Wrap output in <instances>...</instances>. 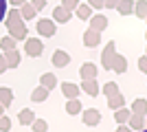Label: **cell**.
<instances>
[{
	"mask_svg": "<svg viewBox=\"0 0 147 132\" xmlns=\"http://www.w3.org/2000/svg\"><path fill=\"white\" fill-rule=\"evenodd\" d=\"M145 20H147V18H145Z\"/></svg>",
	"mask_w": 147,
	"mask_h": 132,
	"instance_id": "f6af8a7d",
	"label": "cell"
},
{
	"mask_svg": "<svg viewBox=\"0 0 147 132\" xmlns=\"http://www.w3.org/2000/svg\"><path fill=\"white\" fill-rule=\"evenodd\" d=\"M35 31L40 38H53L57 33V22L53 18H40L35 22Z\"/></svg>",
	"mask_w": 147,
	"mask_h": 132,
	"instance_id": "7a4b0ae2",
	"label": "cell"
},
{
	"mask_svg": "<svg viewBox=\"0 0 147 132\" xmlns=\"http://www.w3.org/2000/svg\"><path fill=\"white\" fill-rule=\"evenodd\" d=\"M20 13H22V18H24V20H33V18H35V13H37V9L33 5H29V2H24V5L20 7Z\"/></svg>",
	"mask_w": 147,
	"mask_h": 132,
	"instance_id": "4316f807",
	"label": "cell"
},
{
	"mask_svg": "<svg viewBox=\"0 0 147 132\" xmlns=\"http://www.w3.org/2000/svg\"><path fill=\"white\" fill-rule=\"evenodd\" d=\"M134 13L138 18H147V0H138L134 2Z\"/></svg>",
	"mask_w": 147,
	"mask_h": 132,
	"instance_id": "83f0119b",
	"label": "cell"
},
{
	"mask_svg": "<svg viewBox=\"0 0 147 132\" xmlns=\"http://www.w3.org/2000/svg\"><path fill=\"white\" fill-rule=\"evenodd\" d=\"M0 104H2L5 108H9L13 104V90H11V88L0 86Z\"/></svg>",
	"mask_w": 147,
	"mask_h": 132,
	"instance_id": "9a60e30c",
	"label": "cell"
},
{
	"mask_svg": "<svg viewBox=\"0 0 147 132\" xmlns=\"http://www.w3.org/2000/svg\"><path fill=\"white\" fill-rule=\"evenodd\" d=\"M141 132H147V126H145V128H143V130H141Z\"/></svg>",
	"mask_w": 147,
	"mask_h": 132,
	"instance_id": "b9f144b4",
	"label": "cell"
},
{
	"mask_svg": "<svg viewBox=\"0 0 147 132\" xmlns=\"http://www.w3.org/2000/svg\"><path fill=\"white\" fill-rule=\"evenodd\" d=\"M145 40H147V33H145Z\"/></svg>",
	"mask_w": 147,
	"mask_h": 132,
	"instance_id": "ee69618b",
	"label": "cell"
},
{
	"mask_svg": "<svg viewBox=\"0 0 147 132\" xmlns=\"http://www.w3.org/2000/svg\"><path fill=\"white\" fill-rule=\"evenodd\" d=\"M40 84H42L44 88L53 90V88L57 86V77L53 75V73H44V75H40Z\"/></svg>",
	"mask_w": 147,
	"mask_h": 132,
	"instance_id": "cb8c5ba5",
	"label": "cell"
},
{
	"mask_svg": "<svg viewBox=\"0 0 147 132\" xmlns=\"http://www.w3.org/2000/svg\"><path fill=\"white\" fill-rule=\"evenodd\" d=\"M114 57H117V44L108 42V44H105V49H103V53H101V66H103L105 70H112Z\"/></svg>",
	"mask_w": 147,
	"mask_h": 132,
	"instance_id": "3957f363",
	"label": "cell"
},
{
	"mask_svg": "<svg viewBox=\"0 0 147 132\" xmlns=\"http://www.w3.org/2000/svg\"><path fill=\"white\" fill-rule=\"evenodd\" d=\"M5 26H7V31H9V35H11L13 40H26L29 38V29H26V24H24V18H22L20 9H16V7L7 11Z\"/></svg>",
	"mask_w": 147,
	"mask_h": 132,
	"instance_id": "6da1fadb",
	"label": "cell"
},
{
	"mask_svg": "<svg viewBox=\"0 0 147 132\" xmlns=\"http://www.w3.org/2000/svg\"><path fill=\"white\" fill-rule=\"evenodd\" d=\"M117 132H132V128H129L127 123H123V126H119V128H117Z\"/></svg>",
	"mask_w": 147,
	"mask_h": 132,
	"instance_id": "ab89813d",
	"label": "cell"
},
{
	"mask_svg": "<svg viewBox=\"0 0 147 132\" xmlns=\"http://www.w3.org/2000/svg\"><path fill=\"white\" fill-rule=\"evenodd\" d=\"M108 106H110V110H119V108L125 106V97H123V93H117L112 95V97H108Z\"/></svg>",
	"mask_w": 147,
	"mask_h": 132,
	"instance_id": "ac0fdd59",
	"label": "cell"
},
{
	"mask_svg": "<svg viewBox=\"0 0 147 132\" xmlns=\"http://www.w3.org/2000/svg\"><path fill=\"white\" fill-rule=\"evenodd\" d=\"M81 121L86 123L88 128H94L101 123V112L97 108H88V110H81Z\"/></svg>",
	"mask_w": 147,
	"mask_h": 132,
	"instance_id": "5b68a950",
	"label": "cell"
},
{
	"mask_svg": "<svg viewBox=\"0 0 147 132\" xmlns=\"http://www.w3.org/2000/svg\"><path fill=\"white\" fill-rule=\"evenodd\" d=\"M103 93H105V97L117 95V93H119V84H117V82H108V84H103Z\"/></svg>",
	"mask_w": 147,
	"mask_h": 132,
	"instance_id": "f546056e",
	"label": "cell"
},
{
	"mask_svg": "<svg viewBox=\"0 0 147 132\" xmlns=\"http://www.w3.org/2000/svg\"><path fill=\"white\" fill-rule=\"evenodd\" d=\"M33 119H35V112H33V110H29V108H24V110H20V112H18L20 126H31V123H33Z\"/></svg>",
	"mask_w": 147,
	"mask_h": 132,
	"instance_id": "2e32d148",
	"label": "cell"
},
{
	"mask_svg": "<svg viewBox=\"0 0 147 132\" xmlns=\"http://www.w3.org/2000/svg\"><path fill=\"white\" fill-rule=\"evenodd\" d=\"M0 114H5V106L2 104H0Z\"/></svg>",
	"mask_w": 147,
	"mask_h": 132,
	"instance_id": "60d3db41",
	"label": "cell"
},
{
	"mask_svg": "<svg viewBox=\"0 0 147 132\" xmlns=\"http://www.w3.org/2000/svg\"><path fill=\"white\" fill-rule=\"evenodd\" d=\"M59 88H61V93H64V97H66V99H77V97H79V93H81V88L77 86V84H70V82L59 84Z\"/></svg>",
	"mask_w": 147,
	"mask_h": 132,
	"instance_id": "9c48e42d",
	"label": "cell"
},
{
	"mask_svg": "<svg viewBox=\"0 0 147 132\" xmlns=\"http://www.w3.org/2000/svg\"><path fill=\"white\" fill-rule=\"evenodd\" d=\"M138 70L147 73V55H145V57H138Z\"/></svg>",
	"mask_w": 147,
	"mask_h": 132,
	"instance_id": "e575fe53",
	"label": "cell"
},
{
	"mask_svg": "<svg viewBox=\"0 0 147 132\" xmlns=\"http://www.w3.org/2000/svg\"><path fill=\"white\" fill-rule=\"evenodd\" d=\"M112 70H114L117 75H123V73L127 70V60H125L123 55H119V53H117L114 62H112Z\"/></svg>",
	"mask_w": 147,
	"mask_h": 132,
	"instance_id": "5bb4252c",
	"label": "cell"
},
{
	"mask_svg": "<svg viewBox=\"0 0 147 132\" xmlns=\"http://www.w3.org/2000/svg\"><path fill=\"white\" fill-rule=\"evenodd\" d=\"M49 93H51L49 88H44L42 84H40L37 88H33V93H31V99H33V101H46V99H49Z\"/></svg>",
	"mask_w": 147,
	"mask_h": 132,
	"instance_id": "d6986e66",
	"label": "cell"
},
{
	"mask_svg": "<svg viewBox=\"0 0 147 132\" xmlns=\"http://www.w3.org/2000/svg\"><path fill=\"white\" fill-rule=\"evenodd\" d=\"M129 117H132V110H127L125 106H123V108H119V110H114V121H117L119 126L127 123V121H129Z\"/></svg>",
	"mask_w": 147,
	"mask_h": 132,
	"instance_id": "e0dca14e",
	"label": "cell"
},
{
	"mask_svg": "<svg viewBox=\"0 0 147 132\" xmlns=\"http://www.w3.org/2000/svg\"><path fill=\"white\" fill-rule=\"evenodd\" d=\"M31 128H33V132H46L49 130V123H46L44 119H33Z\"/></svg>",
	"mask_w": 147,
	"mask_h": 132,
	"instance_id": "f1b7e54d",
	"label": "cell"
},
{
	"mask_svg": "<svg viewBox=\"0 0 147 132\" xmlns=\"http://www.w3.org/2000/svg\"><path fill=\"white\" fill-rule=\"evenodd\" d=\"M11 130V119L7 114H0V132H9Z\"/></svg>",
	"mask_w": 147,
	"mask_h": 132,
	"instance_id": "4dcf8cb0",
	"label": "cell"
},
{
	"mask_svg": "<svg viewBox=\"0 0 147 132\" xmlns=\"http://www.w3.org/2000/svg\"><path fill=\"white\" fill-rule=\"evenodd\" d=\"M75 13H77V18H79V20H86V22H88V20L92 18V7L90 5H79L77 9H75Z\"/></svg>",
	"mask_w": 147,
	"mask_h": 132,
	"instance_id": "484cf974",
	"label": "cell"
},
{
	"mask_svg": "<svg viewBox=\"0 0 147 132\" xmlns=\"http://www.w3.org/2000/svg\"><path fill=\"white\" fill-rule=\"evenodd\" d=\"M79 75H81V79H92V77H97V64L84 62L81 68H79Z\"/></svg>",
	"mask_w": 147,
	"mask_h": 132,
	"instance_id": "7c38bea8",
	"label": "cell"
},
{
	"mask_svg": "<svg viewBox=\"0 0 147 132\" xmlns=\"http://www.w3.org/2000/svg\"><path fill=\"white\" fill-rule=\"evenodd\" d=\"M145 126H147V114H145Z\"/></svg>",
	"mask_w": 147,
	"mask_h": 132,
	"instance_id": "7bdbcfd3",
	"label": "cell"
},
{
	"mask_svg": "<svg viewBox=\"0 0 147 132\" xmlns=\"http://www.w3.org/2000/svg\"><path fill=\"white\" fill-rule=\"evenodd\" d=\"M9 68V66H7V60H5V53H0V75H2V73H5V70Z\"/></svg>",
	"mask_w": 147,
	"mask_h": 132,
	"instance_id": "8d00e7d4",
	"label": "cell"
},
{
	"mask_svg": "<svg viewBox=\"0 0 147 132\" xmlns=\"http://www.w3.org/2000/svg\"><path fill=\"white\" fill-rule=\"evenodd\" d=\"M51 62H53V66H55V68H66L68 64H70V55H68L64 49H57V51H53Z\"/></svg>",
	"mask_w": 147,
	"mask_h": 132,
	"instance_id": "8992f818",
	"label": "cell"
},
{
	"mask_svg": "<svg viewBox=\"0 0 147 132\" xmlns=\"http://www.w3.org/2000/svg\"><path fill=\"white\" fill-rule=\"evenodd\" d=\"M70 16H73V11H68L64 5H57L53 9V20L55 22H70Z\"/></svg>",
	"mask_w": 147,
	"mask_h": 132,
	"instance_id": "30bf717a",
	"label": "cell"
},
{
	"mask_svg": "<svg viewBox=\"0 0 147 132\" xmlns=\"http://www.w3.org/2000/svg\"><path fill=\"white\" fill-rule=\"evenodd\" d=\"M88 5L92 7V9H103V0H88Z\"/></svg>",
	"mask_w": 147,
	"mask_h": 132,
	"instance_id": "d590c367",
	"label": "cell"
},
{
	"mask_svg": "<svg viewBox=\"0 0 147 132\" xmlns=\"http://www.w3.org/2000/svg\"><path fill=\"white\" fill-rule=\"evenodd\" d=\"M99 42H101V35H99V31H92V29H88V31L84 33V44H86L88 49H94V46H99Z\"/></svg>",
	"mask_w": 147,
	"mask_h": 132,
	"instance_id": "8fae6325",
	"label": "cell"
},
{
	"mask_svg": "<svg viewBox=\"0 0 147 132\" xmlns=\"http://www.w3.org/2000/svg\"><path fill=\"white\" fill-rule=\"evenodd\" d=\"M31 5H33V7H35V9H37V11H42V9H44V7H46V0H31Z\"/></svg>",
	"mask_w": 147,
	"mask_h": 132,
	"instance_id": "836d02e7",
	"label": "cell"
},
{
	"mask_svg": "<svg viewBox=\"0 0 147 132\" xmlns=\"http://www.w3.org/2000/svg\"><path fill=\"white\" fill-rule=\"evenodd\" d=\"M129 110H132L134 114H143V117H145V114H147V99H143V97L134 99V104H132Z\"/></svg>",
	"mask_w": 147,
	"mask_h": 132,
	"instance_id": "7402d4cb",
	"label": "cell"
},
{
	"mask_svg": "<svg viewBox=\"0 0 147 132\" xmlns=\"http://www.w3.org/2000/svg\"><path fill=\"white\" fill-rule=\"evenodd\" d=\"M5 60H7V66H9V68H18L22 55H20L18 49H13V51H7V53H5Z\"/></svg>",
	"mask_w": 147,
	"mask_h": 132,
	"instance_id": "4fadbf2b",
	"label": "cell"
},
{
	"mask_svg": "<svg viewBox=\"0 0 147 132\" xmlns=\"http://www.w3.org/2000/svg\"><path fill=\"white\" fill-rule=\"evenodd\" d=\"M7 11H9V0H0V22H5Z\"/></svg>",
	"mask_w": 147,
	"mask_h": 132,
	"instance_id": "1f68e13d",
	"label": "cell"
},
{
	"mask_svg": "<svg viewBox=\"0 0 147 132\" xmlns=\"http://www.w3.org/2000/svg\"><path fill=\"white\" fill-rule=\"evenodd\" d=\"M117 11L121 13V16H129V13H134V0H119Z\"/></svg>",
	"mask_w": 147,
	"mask_h": 132,
	"instance_id": "ffe728a7",
	"label": "cell"
},
{
	"mask_svg": "<svg viewBox=\"0 0 147 132\" xmlns=\"http://www.w3.org/2000/svg\"><path fill=\"white\" fill-rule=\"evenodd\" d=\"M61 5L66 7L68 11H75V9L79 7V0H61Z\"/></svg>",
	"mask_w": 147,
	"mask_h": 132,
	"instance_id": "d6a6232c",
	"label": "cell"
},
{
	"mask_svg": "<svg viewBox=\"0 0 147 132\" xmlns=\"http://www.w3.org/2000/svg\"><path fill=\"white\" fill-rule=\"evenodd\" d=\"M79 88H81V93H86L88 97H97V95H99V84H97V77H92V79H84Z\"/></svg>",
	"mask_w": 147,
	"mask_h": 132,
	"instance_id": "52a82bcc",
	"label": "cell"
},
{
	"mask_svg": "<svg viewBox=\"0 0 147 132\" xmlns=\"http://www.w3.org/2000/svg\"><path fill=\"white\" fill-rule=\"evenodd\" d=\"M24 51L29 57H40L44 53V42L42 40H35V38L24 40Z\"/></svg>",
	"mask_w": 147,
	"mask_h": 132,
	"instance_id": "277c9868",
	"label": "cell"
},
{
	"mask_svg": "<svg viewBox=\"0 0 147 132\" xmlns=\"http://www.w3.org/2000/svg\"><path fill=\"white\" fill-rule=\"evenodd\" d=\"M81 110H84V108H81L79 97H77V99H68V101H66V112L70 114V117H73V114H79Z\"/></svg>",
	"mask_w": 147,
	"mask_h": 132,
	"instance_id": "d4e9b609",
	"label": "cell"
},
{
	"mask_svg": "<svg viewBox=\"0 0 147 132\" xmlns=\"http://www.w3.org/2000/svg\"><path fill=\"white\" fill-rule=\"evenodd\" d=\"M18 49V40H13L11 35H5V38H0V51L7 53V51H13Z\"/></svg>",
	"mask_w": 147,
	"mask_h": 132,
	"instance_id": "603a6c76",
	"label": "cell"
},
{
	"mask_svg": "<svg viewBox=\"0 0 147 132\" xmlns=\"http://www.w3.org/2000/svg\"><path fill=\"white\" fill-rule=\"evenodd\" d=\"M88 22H90V29L92 31H105V26H108V22H110V20L105 18V16H101V13H97V16H94V13H92V18L88 20Z\"/></svg>",
	"mask_w": 147,
	"mask_h": 132,
	"instance_id": "ba28073f",
	"label": "cell"
},
{
	"mask_svg": "<svg viewBox=\"0 0 147 132\" xmlns=\"http://www.w3.org/2000/svg\"><path fill=\"white\" fill-rule=\"evenodd\" d=\"M127 126L132 128V130H138V132H141L143 128H145V117H143V114H134V112H132V117H129V121H127Z\"/></svg>",
	"mask_w": 147,
	"mask_h": 132,
	"instance_id": "44dd1931",
	"label": "cell"
},
{
	"mask_svg": "<svg viewBox=\"0 0 147 132\" xmlns=\"http://www.w3.org/2000/svg\"><path fill=\"white\" fill-rule=\"evenodd\" d=\"M103 5H105V9H117L119 0H103Z\"/></svg>",
	"mask_w": 147,
	"mask_h": 132,
	"instance_id": "74e56055",
	"label": "cell"
},
{
	"mask_svg": "<svg viewBox=\"0 0 147 132\" xmlns=\"http://www.w3.org/2000/svg\"><path fill=\"white\" fill-rule=\"evenodd\" d=\"M24 2H26V0H9V5H13L16 9H20V7L24 5Z\"/></svg>",
	"mask_w": 147,
	"mask_h": 132,
	"instance_id": "f35d334b",
	"label": "cell"
}]
</instances>
